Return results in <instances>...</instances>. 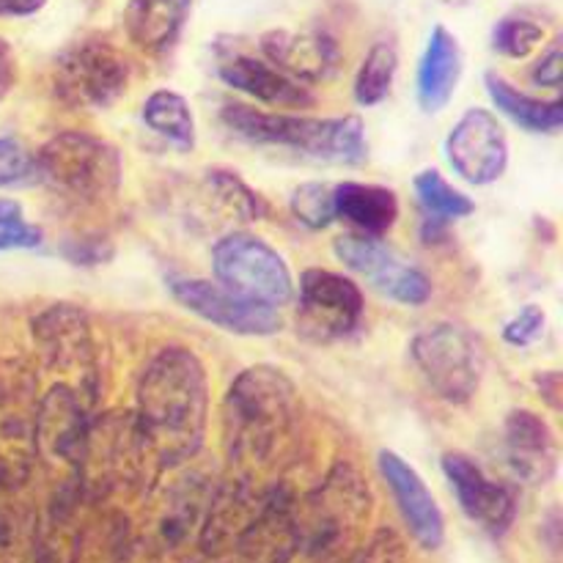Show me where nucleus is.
<instances>
[{"label":"nucleus","mask_w":563,"mask_h":563,"mask_svg":"<svg viewBox=\"0 0 563 563\" xmlns=\"http://www.w3.org/2000/svg\"><path fill=\"white\" fill-rule=\"evenodd\" d=\"M209 416L207 368L187 346H165L143 368L135 421L154 473L176 471L201 451Z\"/></svg>","instance_id":"nucleus-1"},{"label":"nucleus","mask_w":563,"mask_h":563,"mask_svg":"<svg viewBox=\"0 0 563 563\" xmlns=\"http://www.w3.org/2000/svg\"><path fill=\"white\" fill-rule=\"evenodd\" d=\"M300 416L297 388L280 368H245L223 401V445L231 473L253 478L267 465Z\"/></svg>","instance_id":"nucleus-2"},{"label":"nucleus","mask_w":563,"mask_h":563,"mask_svg":"<svg viewBox=\"0 0 563 563\" xmlns=\"http://www.w3.org/2000/svg\"><path fill=\"white\" fill-rule=\"evenodd\" d=\"M372 487L350 462H339L317 489L295 500L297 555L311 563H350L372 517Z\"/></svg>","instance_id":"nucleus-3"},{"label":"nucleus","mask_w":563,"mask_h":563,"mask_svg":"<svg viewBox=\"0 0 563 563\" xmlns=\"http://www.w3.org/2000/svg\"><path fill=\"white\" fill-rule=\"evenodd\" d=\"M220 119L242 141L258 146H284L319 163L361 165L368 157L366 132L357 115L308 119V115L264 113L234 102L225 104Z\"/></svg>","instance_id":"nucleus-4"},{"label":"nucleus","mask_w":563,"mask_h":563,"mask_svg":"<svg viewBox=\"0 0 563 563\" xmlns=\"http://www.w3.org/2000/svg\"><path fill=\"white\" fill-rule=\"evenodd\" d=\"M148 451L135 412H104L91 421L77 484L88 506L146 487Z\"/></svg>","instance_id":"nucleus-5"},{"label":"nucleus","mask_w":563,"mask_h":563,"mask_svg":"<svg viewBox=\"0 0 563 563\" xmlns=\"http://www.w3.org/2000/svg\"><path fill=\"white\" fill-rule=\"evenodd\" d=\"M38 181L80 207L102 203L121 187L124 165L113 143L88 132H60L36 154Z\"/></svg>","instance_id":"nucleus-6"},{"label":"nucleus","mask_w":563,"mask_h":563,"mask_svg":"<svg viewBox=\"0 0 563 563\" xmlns=\"http://www.w3.org/2000/svg\"><path fill=\"white\" fill-rule=\"evenodd\" d=\"M218 286L253 306L280 311L295 297V280L284 256L253 234H229L212 247Z\"/></svg>","instance_id":"nucleus-7"},{"label":"nucleus","mask_w":563,"mask_h":563,"mask_svg":"<svg viewBox=\"0 0 563 563\" xmlns=\"http://www.w3.org/2000/svg\"><path fill=\"white\" fill-rule=\"evenodd\" d=\"M410 357L427 388L449 405H465L482 385V346L460 324H434L418 333Z\"/></svg>","instance_id":"nucleus-8"},{"label":"nucleus","mask_w":563,"mask_h":563,"mask_svg":"<svg viewBox=\"0 0 563 563\" xmlns=\"http://www.w3.org/2000/svg\"><path fill=\"white\" fill-rule=\"evenodd\" d=\"M33 341L44 366L69 377L64 385L77 390L86 407L93 405L99 366L88 313L71 302H55L33 319Z\"/></svg>","instance_id":"nucleus-9"},{"label":"nucleus","mask_w":563,"mask_h":563,"mask_svg":"<svg viewBox=\"0 0 563 563\" xmlns=\"http://www.w3.org/2000/svg\"><path fill=\"white\" fill-rule=\"evenodd\" d=\"M91 418L86 401L69 385L58 383L38 399L33 421V449L36 462L44 467L49 482H77L82 465V451Z\"/></svg>","instance_id":"nucleus-10"},{"label":"nucleus","mask_w":563,"mask_h":563,"mask_svg":"<svg viewBox=\"0 0 563 563\" xmlns=\"http://www.w3.org/2000/svg\"><path fill=\"white\" fill-rule=\"evenodd\" d=\"M126 82H130V64L104 38H82L55 58V93L69 108H110L126 91Z\"/></svg>","instance_id":"nucleus-11"},{"label":"nucleus","mask_w":563,"mask_h":563,"mask_svg":"<svg viewBox=\"0 0 563 563\" xmlns=\"http://www.w3.org/2000/svg\"><path fill=\"white\" fill-rule=\"evenodd\" d=\"M36 377L22 363L0 368V487L25 489L36 465Z\"/></svg>","instance_id":"nucleus-12"},{"label":"nucleus","mask_w":563,"mask_h":563,"mask_svg":"<svg viewBox=\"0 0 563 563\" xmlns=\"http://www.w3.org/2000/svg\"><path fill=\"white\" fill-rule=\"evenodd\" d=\"M363 308L366 306L355 280L319 267L300 275L297 333L311 344H330L355 333Z\"/></svg>","instance_id":"nucleus-13"},{"label":"nucleus","mask_w":563,"mask_h":563,"mask_svg":"<svg viewBox=\"0 0 563 563\" xmlns=\"http://www.w3.org/2000/svg\"><path fill=\"white\" fill-rule=\"evenodd\" d=\"M333 251L352 273L368 280V286L388 300L418 308L432 297V280L418 267L401 262L379 236L350 231L333 242Z\"/></svg>","instance_id":"nucleus-14"},{"label":"nucleus","mask_w":563,"mask_h":563,"mask_svg":"<svg viewBox=\"0 0 563 563\" xmlns=\"http://www.w3.org/2000/svg\"><path fill=\"white\" fill-rule=\"evenodd\" d=\"M445 159L467 185H493L509 165L506 130L489 110L471 108L445 137Z\"/></svg>","instance_id":"nucleus-15"},{"label":"nucleus","mask_w":563,"mask_h":563,"mask_svg":"<svg viewBox=\"0 0 563 563\" xmlns=\"http://www.w3.org/2000/svg\"><path fill=\"white\" fill-rule=\"evenodd\" d=\"M165 284H168L170 297L181 308L234 335H273L284 324L278 311L240 300V297L229 295L223 286L212 284V280L168 275Z\"/></svg>","instance_id":"nucleus-16"},{"label":"nucleus","mask_w":563,"mask_h":563,"mask_svg":"<svg viewBox=\"0 0 563 563\" xmlns=\"http://www.w3.org/2000/svg\"><path fill=\"white\" fill-rule=\"evenodd\" d=\"M443 473L449 478L456 504L471 522H476L489 537H504L517 517V498L509 487L493 482L476 462L460 451L443 456Z\"/></svg>","instance_id":"nucleus-17"},{"label":"nucleus","mask_w":563,"mask_h":563,"mask_svg":"<svg viewBox=\"0 0 563 563\" xmlns=\"http://www.w3.org/2000/svg\"><path fill=\"white\" fill-rule=\"evenodd\" d=\"M214 487L212 478L203 473H181L174 484L159 493L157 506H154L152 531L141 537L154 553L165 550H179L190 542L192 533L201 531V522L207 517L209 500H212Z\"/></svg>","instance_id":"nucleus-18"},{"label":"nucleus","mask_w":563,"mask_h":563,"mask_svg":"<svg viewBox=\"0 0 563 563\" xmlns=\"http://www.w3.org/2000/svg\"><path fill=\"white\" fill-rule=\"evenodd\" d=\"M379 473H383L385 484L394 493L399 515L405 520L407 531L416 539L418 548L423 550H440L445 542V520L440 511L438 500H434L432 489L421 478V473L401 460L396 451L383 449L377 456Z\"/></svg>","instance_id":"nucleus-19"},{"label":"nucleus","mask_w":563,"mask_h":563,"mask_svg":"<svg viewBox=\"0 0 563 563\" xmlns=\"http://www.w3.org/2000/svg\"><path fill=\"white\" fill-rule=\"evenodd\" d=\"M86 506L80 484H55L47 509L36 520V537L27 563H80L86 544Z\"/></svg>","instance_id":"nucleus-20"},{"label":"nucleus","mask_w":563,"mask_h":563,"mask_svg":"<svg viewBox=\"0 0 563 563\" xmlns=\"http://www.w3.org/2000/svg\"><path fill=\"white\" fill-rule=\"evenodd\" d=\"M504 456L528 487H544L559 473V438L533 410H511L504 421Z\"/></svg>","instance_id":"nucleus-21"},{"label":"nucleus","mask_w":563,"mask_h":563,"mask_svg":"<svg viewBox=\"0 0 563 563\" xmlns=\"http://www.w3.org/2000/svg\"><path fill=\"white\" fill-rule=\"evenodd\" d=\"M262 49L267 64L297 82L328 80L339 66V47L322 31H269Z\"/></svg>","instance_id":"nucleus-22"},{"label":"nucleus","mask_w":563,"mask_h":563,"mask_svg":"<svg viewBox=\"0 0 563 563\" xmlns=\"http://www.w3.org/2000/svg\"><path fill=\"white\" fill-rule=\"evenodd\" d=\"M218 75L225 86L247 93L258 102L284 104V108H306L313 102L308 86L286 77L267 60L251 58V55H231V58L220 60Z\"/></svg>","instance_id":"nucleus-23"},{"label":"nucleus","mask_w":563,"mask_h":563,"mask_svg":"<svg viewBox=\"0 0 563 563\" xmlns=\"http://www.w3.org/2000/svg\"><path fill=\"white\" fill-rule=\"evenodd\" d=\"M460 77V42L443 25H438L429 36L421 64H418V104H421L423 113H440L454 97Z\"/></svg>","instance_id":"nucleus-24"},{"label":"nucleus","mask_w":563,"mask_h":563,"mask_svg":"<svg viewBox=\"0 0 563 563\" xmlns=\"http://www.w3.org/2000/svg\"><path fill=\"white\" fill-rule=\"evenodd\" d=\"M335 218L346 220L357 234L383 236L399 220V198L383 185H363V181H341L333 185Z\"/></svg>","instance_id":"nucleus-25"},{"label":"nucleus","mask_w":563,"mask_h":563,"mask_svg":"<svg viewBox=\"0 0 563 563\" xmlns=\"http://www.w3.org/2000/svg\"><path fill=\"white\" fill-rule=\"evenodd\" d=\"M190 11V0H130L126 27L132 42L148 53L170 47Z\"/></svg>","instance_id":"nucleus-26"},{"label":"nucleus","mask_w":563,"mask_h":563,"mask_svg":"<svg viewBox=\"0 0 563 563\" xmlns=\"http://www.w3.org/2000/svg\"><path fill=\"white\" fill-rule=\"evenodd\" d=\"M487 82V91L493 97L495 108L504 115H509L517 126H522L526 132H533V135H553V132L561 130L563 124V102L561 99H533L528 93L517 91L511 82H506L504 77L493 75L489 71L484 77Z\"/></svg>","instance_id":"nucleus-27"},{"label":"nucleus","mask_w":563,"mask_h":563,"mask_svg":"<svg viewBox=\"0 0 563 563\" xmlns=\"http://www.w3.org/2000/svg\"><path fill=\"white\" fill-rule=\"evenodd\" d=\"M25 489L0 487V563H27L36 537V509Z\"/></svg>","instance_id":"nucleus-28"},{"label":"nucleus","mask_w":563,"mask_h":563,"mask_svg":"<svg viewBox=\"0 0 563 563\" xmlns=\"http://www.w3.org/2000/svg\"><path fill=\"white\" fill-rule=\"evenodd\" d=\"M143 124L181 152L196 146V119L181 93L159 88L143 102Z\"/></svg>","instance_id":"nucleus-29"},{"label":"nucleus","mask_w":563,"mask_h":563,"mask_svg":"<svg viewBox=\"0 0 563 563\" xmlns=\"http://www.w3.org/2000/svg\"><path fill=\"white\" fill-rule=\"evenodd\" d=\"M416 187V196L421 209L427 212V223L443 225L451 223V220L467 218V214L476 212V203L465 196V192L456 190L454 185L443 179V174L434 168L421 170L412 181Z\"/></svg>","instance_id":"nucleus-30"},{"label":"nucleus","mask_w":563,"mask_h":563,"mask_svg":"<svg viewBox=\"0 0 563 563\" xmlns=\"http://www.w3.org/2000/svg\"><path fill=\"white\" fill-rule=\"evenodd\" d=\"M396 69H399V53L390 42H377L363 58L361 71L355 77V99L363 108L379 104L390 93Z\"/></svg>","instance_id":"nucleus-31"},{"label":"nucleus","mask_w":563,"mask_h":563,"mask_svg":"<svg viewBox=\"0 0 563 563\" xmlns=\"http://www.w3.org/2000/svg\"><path fill=\"white\" fill-rule=\"evenodd\" d=\"M203 187H207V192L212 196V201L218 203L220 209H225L229 214H234L236 220H262L264 214H267L264 198L258 196L256 190H251L234 170H207Z\"/></svg>","instance_id":"nucleus-32"},{"label":"nucleus","mask_w":563,"mask_h":563,"mask_svg":"<svg viewBox=\"0 0 563 563\" xmlns=\"http://www.w3.org/2000/svg\"><path fill=\"white\" fill-rule=\"evenodd\" d=\"M291 214L300 220L306 229L322 231L335 220V203H333V185L324 181H306L291 192Z\"/></svg>","instance_id":"nucleus-33"},{"label":"nucleus","mask_w":563,"mask_h":563,"mask_svg":"<svg viewBox=\"0 0 563 563\" xmlns=\"http://www.w3.org/2000/svg\"><path fill=\"white\" fill-rule=\"evenodd\" d=\"M542 42L544 27L526 16H506L493 31V47L506 58H528Z\"/></svg>","instance_id":"nucleus-34"},{"label":"nucleus","mask_w":563,"mask_h":563,"mask_svg":"<svg viewBox=\"0 0 563 563\" xmlns=\"http://www.w3.org/2000/svg\"><path fill=\"white\" fill-rule=\"evenodd\" d=\"M42 240V229L27 223L14 198H0V251H33Z\"/></svg>","instance_id":"nucleus-35"},{"label":"nucleus","mask_w":563,"mask_h":563,"mask_svg":"<svg viewBox=\"0 0 563 563\" xmlns=\"http://www.w3.org/2000/svg\"><path fill=\"white\" fill-rule=\"evenodd\" d=\"M38 181L36 154L14 137H0V187H20Z\"/></svg>","instance_id":"nucleus-36"},{"label":"nucleus","mask_w":563,"mask_h":563,"mask_svg":"<svg viewBox=\"0 0 563 563\" xmlns=\"http://www.w3.org/2000/svg\"><path fill=\"white\" fill-rule=\"evenodd\" d=\"M350 563H407L405 542L396 531L383 528L368 542L361 544V550L352 555Z\"/></svg>","instance_id":"nucleus-37"},{"label":"nucleus","mask_w":563,"mask_h":563,"mask_svg":"<svg viewBox=\"0 0 563 563\" xmlns=\"http://www.w3.org/2000/svg\"><path fill=\"white\" fill-rule=\"evenodd\" d=\"M544 322H548L544 311L531 302V306L522 308L515 319H509V322H506V328H504L506 344H511V346L533 344V341L544 333Z\"/></svg>","instance_id":"nucleus-38"},{"label":"nucleus","mask_w":563,"mask_h":563,"mask_svg":"<svg viewBox=\"0 0 563 563\" xmlns=\"http://www.w3.org/2000/svg\"><path fill=\"white\" fill-rule=\"evenodd\" d=\"M66 258L71 264H80V267H97L113 258V245L108 240H99V236H82V240H69L60 247Z\"/></svg>","instance_id":"nucleus-39"},{"label":"nucleus","mask_w":563,"mask_h":563,"mask_svg":"<svg viewBox=\"0 0 563 563\" xmlns=\"http://www.w3.org/2000/svg\"><path fill=\"white\" fill-rule=\"evenodd\" d=\"M533 82L544 88L561 86V42H555L553 47L539 58V64L533 66Z\"/></svg>","instance_id":"nucleus-40"},{"label":"nucleus","mask_w":563,"mask_h":563,"mask_svg":"<svg viewBox=\"0 0 563 563\" xmlns=\"http://www.w3.org/2000/svg\"><path fill=\"white\" fill-rule=\"evenodd\" d=\"M537 388L542 394V399L548 401L553 410H561V374L559 372H542L537 374Z\"/></svg>","instance_id":"nucleus-41"},{"label":"nucleus","mask_w":563,"mask_h":563,"mask_svg":"<svg viewBox=\"0 0 563 563\" xmlns=\"http://www.w3.org/2000/svg\"><path fill=\"white\" fill-rule=\"evenodd\" d=\"M16 77V66H14V53H11L9 44L0 38V102H3L5 93L11 91Z\"/></svg>","instance_id":"nucleus-42"},{"label":"nucleus","mask_w":563,"mask_h":563,"mask_svg":"<svg viewBox=\"0 0 563 563\" xmlns=\"http://www.w3.org/2000/svg\"><path fill=\"white\" fill-rule=\"evenodd\" d=\"M47 0H0V16L36 14Z\"/></svg>","instance_id":"nucleus-43"},{"label":"nucleus","mask_w":563,"mask_h":563,"mask_svg":"<svg viewBox=\"0 0 563 563\" xmlns=\"http://www.w3.org/2000/svg\"><path fill=\"white\" fill-rule=\"evenodd\" d=\"M449 3H465V0H449Z\"/></svg>","instance_id":"nucleus-44"}]
</instances>
